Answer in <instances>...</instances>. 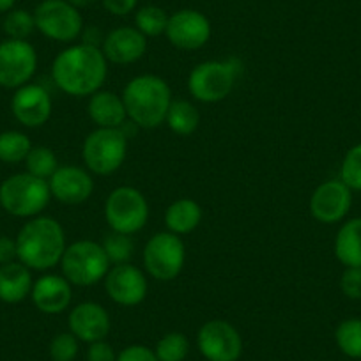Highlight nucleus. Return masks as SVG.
Returning <instances> with one entry per match:
<instances>
[{
  "label": "nucleus",
  "instance_id": "nucleus-1",
  "mask_svg": "<svg viewBox=\"0 0 361 361\" xmlns=\"http://www.w3.org/2000/svg\"><path fill=\"white\" fill-rule=\"evenodd\" d=\"M51 76L66 94L92 96L105 83L106 59L96 44H76L57 55Z\"/></svg>",
  "mask_w": 361,
  "mask_h": 361
},
{
  "label": "nucleus",
  "instance_id": "nucleus-2",
  "mask_svg": "<svg viewBox=\"0 0 361 361\" xmlns=\"http://www.w3.org/2000/svg\"><path fill=\"white\" fill-rule=\"evenodd\" d=\"M16 250L20 262L29 269H50L61 262L66 252L64 228L54 218H34L20 231Z\"/></svg>",
  "mask_w": 361,
  "mask_h": 361
},
{
  "label": "nucleus",
  "instance_id": "nucleus-3",
  "mask_svg": "<svg viewBox=\"0 0 361 361\" xmlns=\"http://www.w3.org/2000/svg\"><path fill=\"white\" fill-rule=\"evenodd\" d=\"M123 102L128 117L138 128L152 130L165 123L172 94L163 78L156 75H140L126 85Z\"/></svg>",
  "mask_w": 361,
  "mask_h": 361
},
{
  "label": "nucleus",
  "instance_id": "nucleus-4",
  "mask_svg": "<svg viewBox=\"0 0 361 361\" xmlns=\"http://www.w3.org/2000/svg\"><path fill=\"white\" fill-rule=\"evenodd\" d=\"M50 185L32 173H15L0 185V206L9 214L30 218L39 214L50 202Z\"/></svg>",
  "mask_w": 361,
  "mask_h": 361
},
{
  "label": "nucleus",
  "instance_id": "nucleus-5",
  "mask_svg": "<svg viewBox=\"0 0 361 361\" xmlns=\"http://www.w3.org/2000/svg\"><path fill=\"white\" fill-rule=\"evenodd\" d=\"M61 267L62 275L69 283L89 287L105 280L110 271V260L99 243L83 239L66 246Z\"/></svg>",
  "mask_w": 361,
  "mask_h": 361
},
{
  "label": "nucleus",
  "instance_id": "nucleus-6",
  "mask_svg": "<svg viewBox=\"0 0 361 361\" xmlns=\"http://www.w3.org/2000/svg\"><path fill=\"white\" fill-rule=\"evenodd\" d=\"M128 138L121 128H98L83 142V161L90 172L110 176L126 159Z\"/></svg>",
  "mask_w": 361,
  "mask_h": 361
},
{
  "label": "nucleus",
  "instance_id": "nucleus-7",
  "mask_svg": "<svg viewBox=\"0 0 361 361\" xmlns=\"http://www.w3.org/2000/svg\"><path fill=\"white\" fill-rule=\"evenodd\" d=\"M238 78V61H207L193 68L188 78L190 94L202 103L227 98Z\"/></svg>",
  "mask_w": 361,
  "mask_h": 361
},
{
  "label": "nucleus",
  "instance_id": "nucleus-8",
  "mask_svg": "<svg viewBox=\"0 0 361 361\" xmlns=\"http://www.w3.org/2000/svg\"><path fill=\"white\" fill-rule=\"evenodd\" d=\"M105 218L114 232L131 235L147 224L149 206L145 197L131 186H121L109 195L105 202Z\"/></svg>",
  "mask_w": 361,
  "mask_h": 361
},
{
  "label": "nucleus",
  "instance_id": "nucleus-9",
  "mask_svg": "<svg viewBox=\"0 0 361 361\" xmlns=\"http://www.w3.org/2000/svg\"><path fill=\"white\" fill-rule=\"evenodd\" d=\"M185 243L172 232H158L144 248V266L149 275L161 282L173 280L185 266Z\"/></svg>",
  "mask_w": 361,
  "mask_h": 361
},
{
  "label": "nucleus",
  "instance_id": "nucleus-10",
  "mask_svg": "<svg viewBox=\"0 0 361 361\" xmlns=\"http://www.w3.org/2000/svg\"><path fill=\"white\" fill-rule=\"evenodd\" d=\"M34 22L43 36L61 43L76 39L83 29L78 8L68 0H43L34 11Z\"/></svg>",
  "mask_w": 361,
  "mask_h": 361
},
{
  "label": "nucleus",
  "instance_id": "nucleus-11",
  "mask_svg": "<svg viewBox=\"0 0 361 361\" xmlns=\"http://www.w3.org/2000/svg\"><path fill=\"white\" fill-rule=\"evenodd\" d=\"M37 68V54L29 41L8 39L0 43V87L27 85Z\"/></svg>",
  "mask_w": 361,
  "mask_h": 361
},
{
  "label": "nucleus",
  "instance_id": "nucleus-12",
  "mask_svg": "<svg viewBox=\"0 0 361 361\" xmlns=\"http://www.w3.org/2000/svg\"><path fill=\"white\" fill-rule=\"evenodd\" d=\"M197 343L202 356L209 361H238L243 353V340L238 329L227 321L206 322L199 329Z\"/></svg>",
  "mask_w": 361,
  "mask_h": 361
},
{
  "label": "nucleus",
  "instance_id": "nucleus-13",
  "mask_svg": "<svg viewBox=\"0 0 361 361\" xmlns=\"http://www.w3.org/2000/svg\"><path fill=\"white\" fill-rule=\"evenodd\" d=\"M353 206V190L342 179L326 180L315 188L310 199V213L326 225L338 224Z\"/></svg>",
  "mask_w": 361,
  "mask_h": 361
},
{
  "label": "nucleus",
  "instance_id": "nucleus-14",
  "mask_svg": "<svg viewBox=\"0 0 361 361\" xmlns=\"http://www.w3.org/2000/svg\"><path fill=\"white\" fill-rule=\"evenodd\" d=\"M165 34L179 50H199L209 41L211 23L202 13L183 9L170 16Z\"/></svg>",
  "mask_w": 361,
  "mask_h": 361
},
{
  "label": "nucleus",
  "instance_id": "nucleus-15",
  "mask_svg": "<svg viewBox=\"0 0 361 361\" xmlns=\"http://www.w3.org/2000/svg\"><path fill=\"white\" fill-rule=\"evenodd\" d=\"M105 289L110 300L123 307H135L142 303L147 294V280L138 267L128 264H117L106 273Z\"/></svg>",
  "mask_w": 361,
  "mask_h": 361
},
{
  "label": "nucleus",
  "instance_id": "nucleus-16",
  "mask_svg": "<svg viewBox=\"0 0 361 361\" xmlns=\"http://www.w3.org/2000/svg\"><path fill=\"white\" fill-rule=\"evenodd\" d=\"M13 116L27 128H39L50 119L51 98L43 85L27 83L20 87L11 99Z\"/></svg>",
  "mask_w": 361,
  "mask_h": 361
},
{
  "label": "nucleus",
  "instance_id": "nucleus-17",
  "mask_svg": "<svg viewBox=\"0 0 361 361\" xmlns=\"http://www.w3.org/2000/svg\"><path fill=\"white\" fill-rule=\"evenodd\" d=\"M50 192L59 202L76 206L82 204L94 192V180L83 169L75 165L59 166L48 179Z\"/></svg>",
  "mask_w": 361,
  "mask_h": 361
},
{
  "label": "nucleus",
  "instance_id": "nucleus-18",
  "mask_svg": "<svg viewBox=\"0 0 361 361\" xmlns=\"http://www.w3.org/2000/svg\"><path fill=\"white\" fill-rule=\"evenodd\" d=\"M69 329L82 342H99L110 333V315L98 303H80L69 314Z\"/></svg>",
  "mask_w": 361,
  "mask_h": 361
},
{
  "label": "nucleus",
  "instance_id": "nucleus-19",
  "mask_svg": "<svg viewBox=\"0 0 361 361\" xmlns=\"http://www.w3.org/2000/svg\"><path fill=\"white\" fill-rule=\"evenodd\" d=\"M147 39L137 27L114 29L103 41V55L114 64H131L144 57Z\"/></svg>",
  "mask_w": 361,
  "mask_h": 361
},
{
  "label": "nucleus",
  "instance_id": "nucleus-20",
  "mask_svg": "<svg viewBox=\"0 0 361 361\" xmlns=\"http://www.w3.org/2000/svg\"><path fill=\"white\" fill-rule=\"evenodd\" d=\"M71 283L59 275H47L32 286V301L43 314H61L71 303Z\"/></svg>",
  "mask_w": 361,
  "mask_h": 361
},
{
  "label": "nucleus",
  "instance_id": "nucleus-21",
  "mask_svg": "<svg viewBox=\"0 0 361 361\" xmlns=\"http://www.w3.org/2000/svg\"><path fill=\"white\" fill-rule=\"evenodd\" d=\"M89 117L98 128H121L128 119L126 106L121 96L110 90H98L90 96Z\"/></svg>",
  "mask_w": 361,
  "mask_h": 361
},
{
  "label": "nucleus",
  "instance_id": "nucleus-22",
  "mask_svg": "<svg viewBox=\"0 0 361 361\" xmlns=\"http://www.w3.org/2000/svg\"><path fill=\"white\" fill-rule=\"evenodd\" d=\"M32 293V276L25 264L9 262L0 266V301L20 303Z\"/></svg>",
  "mask_w": 361,
  "mask_h": 361
},
{
  "label": "nucleus",
  "instance_id": "nucleus-23",
  "mask_svg": "<svg viewBox=\"0 0 361 361\" xmlns=\"http://www.w3.org/2000/svg\"><path fill=\"white\" fill-rule=\"evenodd\" d=\"M335 255L345 267H361V218H353L340 227Z\"/></svg>",
  "mask_w": 361,
  "mask_h": 361
},
{
  "label": "nucleus",
  "instance_id": "nucleus-24",
  "mask_svg": "<svg viewBox=\"0 0 361 361\" xmlns=\"http://www.w3.org/2000/svg\"><path fill=\"white\" fill-rule=\"evenodd\" d=\"M202 220V209L192 199H179L170 204L165 213V225L172 234H190L199 227Z\"/></svg>",
  "mask_w": 361,
  "mask_h": 361
},
{
  "label": "nucleus",
  "instance_id": "nucleus-25",
  "mask_svg": "<svg viewBox=\"0 0 361 361\" xmlns=\"http://www.w3.org/2000/svg\"><path fill=\"white\" fill-rule=\"evenodd\" d=\"M165 121L173 133L180 135V137H188L199 128L200 116L195 105H192L186 99H177V102L170 103Z\"/></svg>",
  "mask_w": 361,
  "mask_h": 361
},
{
  "label": "nucleus",
  "instance_id": "nucleus-26",
  "mask_svg": "<svg viewBox=\"0 0 361 361\" xmlns=\"http://www.w3.org/2000/svg\"><path fill=\"white\" fill-rule=\"evenodd\" d=\"M32 144L29 137L20 131H4L0 133V161L20 163L25 161Z\"/></svg>",
  "mask_w": 361,
  "mask_h": 361
},
{
  "label": "nucleus",
  "instance_id": "nucleus-27",
  "mask_svg": "<svg viewBox=\"0 0 361 361\" xmlns=\"http://www.w3.org/2000/svg\"><path fill=\"white\" fill-rule=\"evenodd\" d=\"M335 340L345 356L361 360V319L354 317L340 322L335 331Z\"/></svg>",
  "mask_w": 361,
  "mask_h": 361
},
{
  "label": "nucleus",
  "instance_id": "nucleus-28",
  "mask_svg": "<svg viewBox=\"0 0 361 361\" xmlns=\"http://www.w3.org/2000/svg\"><path fill=\"white\" fill-rule=\"evenodd\" d=\"M169 18L170 16L158 6H145L137 11L135 23L145 37H158L166 30Z\"/></svg>",
  "mask_w": 361,
  "mask_h": 361
},
{
  "label": "nucleus",
  "instance_id": "nucleus-29",
  "mask_svg": "<svg viewBox=\"0 0 361 361\" xmlns=\"http://www.w3.org/2000/svg\"><path fill=\"white\" fill-rule=\"evenodd\" d=\"M25 163L27 172L36 177H41V179H50L55 170L59 169L57 156L54 154L50 147H43V145L30 149Z\"/></svg>",
  "mask_w": 361,
  "mask_h": 361
},
{
  "label": "nucleus",
  "instance_id": "nucleus-30",
  "mask_svg": "<svg viewBox=\"0 0 361 361\" xmlns=\"http://www.w3.org/2000/svg\"><path fill=\"white\" fill-rule=\"evenodd\" d=\"M190 353V342L183 333H169L156 345L158 361H185Z\"/></svg>",
  "mask_w": 361,
  "mask_h": 361
},
{
  "label": "nucleus",
  "instance_id": "nucleus-31",
  "mask_svg": "<svg viewBox=\"0 0 361 361\" xmlns=\"http://www.w3.org/2000/svg\"><path fill=\"white\" fill-rule=\"evenodd\" d=\"M2 27L9 39L27 41V37L36 29V22H34V15H30L25 9H13L6 15Z\"/></svg>",
  "mask_w": 361,
  "mask_h": 361
},
{
  "label": "nucleus",
  "instance_id": "nucleus-32",
  "mask_svg": "<svg viewBox=\"0 0 361 361\" xmlns=\"http://www.w3.org/2000/svg\"><path fill=\"white\" fill-rule=\"evenodd\" d=\"M103 250H105L106 257H109L110 262L117 264H128L130 262L131 255H133V241H131L130 235L121 234V232H110L105 235L102 243Z\"/></svg>",
  "mask_w": 361,
  "mask_h": 361
},
{
  "label": "nucleus",
  "instance_id": "nucleus-33",
  "mask_svg": "<svg viewBox=\"0 0 361 361\" xmlns=\"http://www.w3.org/2000/svg\"><path fill=\"white\" fill-rule=\"evenodd\" d=\"M340 179L349 186L350 190L361 192V144L354 145L343 156L342 169H340Z\"/></svg>",
  "mask_w": 361,
  "mask_h": 361
},
{
  "label": "nucleus",
  "instance_id": "nucleus-34",
  "mask_svg": "<svg viewBox=\"0 0 361 361\" xmlns=\"http://www.w3.org/2000/svg\"><path fill=\"white\" fill-rule=\"evenodd\" d=\"M78 354V338L73 333H59L50 342V356L54 361H73Z\"/></svg>",
  "mask_w": 361,
  "mask_h": 361
},
{
  "label": "nucleus",
  "instance_id": "nucleus-35",
  "mask_svg": "<svg viewBox=\"0 0 361 361\" xmlns=\"http://www.w3.org/2000/svg\"><path fill=\"white\" fill-rule=\"evenodd\" d=\"M340 289L349 300H361V267H345L340 279Z\"/></svg>",
  "mask_w": 361,
  "mask_h": 361
},
{
  "label": "nucleus",
  "instance_id": "nucleus-36",
  "mask_svg": "<svg viewBox=\"0 0 361 361\" xmlns=\"http://www.w3.org/2000/svg\"><path fill=\"white\" fill-rule=\"evenodd\" d=\"M117 361H158L154 350L145 345H130L117 356Z\"/></svg>",
  "mask_w": 361,
  "mask_h": 361
},
{
  "label": "nucleus",
  "instance_id": "nucleus-37",
  "mask_svg": "<svg viewBox=\"0 0 361 361\" xmlns=\"http://www.w3.org/2000/svg\"><path fill=\"white\" fill-rule=\"evenodd\" d=\"M87 361H117V356L110 343H106L105 340H99V342L90 343Z\"/></svg>",
  "mask_w": 361,
  "mask_h": 361
},
{
  "label": "nucleus",
  "instance_id": "nucleus-38",
  "mask_svg": "<svg viewBox=\"0 0 361 361\" xmlns=\"http://www.w3.org/2000/svg\"><path fill=\"white\" fill-rule=\"evenodd\" d=\"M138 0H103V6L109 13L116 16L130 15L135 8H137Z\"/></svg>",
  "mask_w": 361,
  "mask_h": 361
},
{
  "label": "nucleus",
  "instance_id": "nucleus-39",
  "mask_svg": "<svg viewBox=\"0 0 361 361\" xmlns=\"http://www.w3.org/2000/svg\"><path fill=\"white\" fill-rule=\"evenodd\" d=\"M16 257H18V250H16L15 239L8 238V235H0V266L15 262Z\"/></svg>",
  "mask_w": 361,
  "mask_h": 361
},
{
  "label": "nucleus",
  "instance_id": "nucleus-40",
  "mask_svg": "<svg viewBox=\"0 0 361 361\" xmlns=\"http://www.w3.org/2000/svg\"><path fill=\"white\" fill-rule=\"evenodd\" d=\"M68 2L75 6V8H87V6L94 4L96 0H68Z\"/></svg>",
  "mask_w": 361,
  "mask_h": 361
},
{
  "label": "nucleus",
  "instance_id": "nucleus-41",
  "mask_svg": "<svg viewBox=\"0 0 361 361\" xmlns=\"http://www.w3.org/2000/svg\"><path fill=\"white\" fill-rule=\"evenodd\" d=\"M16 0H0V13L11 11Z\"/></svg>",
  "mask_w": 361,
  "mask_h": 361
}]
</instances>
